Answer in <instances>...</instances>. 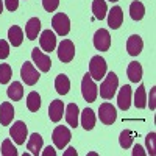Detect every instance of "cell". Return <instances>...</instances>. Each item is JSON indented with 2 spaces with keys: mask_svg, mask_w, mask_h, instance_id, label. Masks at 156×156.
I'll return each instance as SVG.
<instances>
[{
  "mask_svg": "<svg viewBox=\"0 0 156 156\" xmlns=\"http://www.w3.org/2000/svg\"><path fill=\"white\" fill-rule=\"evenodd\" d=\"M117 87H119V78L114 72H109L105 75V80L100 84V97L105 98V100H109L115 95L117 92Z\"/></svg>",
  "mask_w": 156,
  "mask_h": 156,
  "instance_id": "1",
  "label": "cell"
},
{
  "mask_svg": "<svg viewBox=\"0 0 156 156\" xmlns=\"http://www.w3.org/2000/svg\"><path fill=\"white\" fill-rule=\"evenodd\" d=\"M106 72H108L106 61L103 59L100 55L92 56V59H90V62H89V75L92 76V80L94 81H100L101 78H105Z\"/></svg>",
  "mask_w": 156,
  "mask_h": 156,
  "instance_id": "2",
  "label": "cell"
},
{
  "mask_svg": "<svg viewBox=\"0 0 156 156\" xmlns=\"http://www.w3.org/2000/svg\"><path fill=\"white\" fill-rule=\"evenodd\" d=\"M81 94H83V98L87 103H92L97 98L98 89L95 86V81L92 80V76H90L89 73H86L83 76V80H81Z\"/></svg>",
  "mask_w": 156,
  "mask_h": 156,
  "instance_id": "3",
  "label": "cell"
},
{
  "mask_svg": "<svg viewBox=\"0 0 156 156\" xmlns=\"http://www.w3.org/2000/svg\"><path fill=\"white\" fill-rule=\"evenodd\" d=\"M51 139H53L55 147H56L58 150H62L64 147L69 144V140L72 139V134H70V131H69V128H67V126L59 125V126H56V128L53 129Z\"/></svg>",
  "mask_w": 156,
  "mask_h": 156,
  "instance_id": "4",
  "label": "cell"
},
{
  "mask_svg": "<svg viewBox=\"0 0 156 156\" xmlns=\"http://www.w3.org/2000/svg\"><path fill=\"white\" fill-rule=\"evenodd\" d=\"M51 27L59 36H67L70 31V19L64 12H58L51 19Z\"/></svg>",
  "mask_w": 156,
  "mask_h": 156,
  "instance_id": "5",
  "label": "cell"
},
{
  "mask_svg": "<svg viewBox=\"0 0 156 156\" xmlns=\"http://www.w3.org/2000/svg\"><path fill=\"white\" fill-rule=\"evenodd\" d=\"M9 136L12 137V140L16 142L17 145L25 144V139L28 136V128L22 120H17L12 123V126L9 128Z\"/></svg>",
  "mask_w": 156,
  "mask_h": 156,
  "instance_id": "6",
  "label": "cell"
},
{
  "mask_svg": "<svg viewBox=\"0 0 156 156\" xmlns=\"http://www.w3.org/2000/svg\"><path fill=\"white\" fill-rule=\"evenodd\" d=\"M58 58L61 62H70L75 58V45L70 39H64L58 45Z\"/></svg>",
  "mask_w": 156,
  "mask_h": 156,
  "instance_id": "7",
  "label": "cell"
},
{
  "mask_svg": "<svg viewBox=\"0 0 156 156\" xmlns=\"http://www.w3.org/2000/svg\"><path fill=\"white\" fill-rule=\"evenodd\" d=\"M98 117L100 122L105 125H112L117 119V111L111 103H101L98 108Z\"/></svg>",
  "mask_w": 156,
  "mask_h": 156,
  "instance_id": "8",
  "label": "cell"
},
{
  "mask_svg": "<svg viewBox=\"0 0 156 156\" xmlns=\"http://www.w3.org/2000/svg\"><path fill=\"white\" fill-rule=\"evenodd\" d=\"M20 76H22V80L25 84H28V86H33L37 83L39 80V72L34 69V66L31 62H23V66L20 67Z\"/></svg>",
  "mask_w": 156,
  "mask_h": 156,
  "instance_id": "9",
  "label": "cell"
},
{
  "mask_svg": "<svg viewBox=\"0 0 156 156\" xmlns=\"http://www.w3.org/2000/svg\"><path fill=\"white\" fill-rule=\"evenodd\" d=\"M31 58H33V62L37 66V69L41 72H48L50 67H51V59L48 55H45L42 50H39L37 47L33 48L31 51Z\"/></svg>",
  "mask_w": 156,
  "mask_h": 156,
  "instance_id": "10",
  "label": "cell"
},
{
  "mask_svg": "<svg viewBox=\"0 0 156 156\" xmlns=\"http://www.w3.org/2000/svg\"><path fill=\"white\" fill-rule=\"evenodd\" d=\"M94 47L100 51H106L111 47V36L106 28H100L94 34Z\"/></svg>",
  "mask_w": 156,
  "mask_h": 156,
  "instance_id": "11",
  "label": "cell"
},
{
  "mask_svg": "<svg viewBox=\"0 0 156 156\" xmlns=\"http://www.w3.org/2000/svg\"><path fill=\"white\" fill-rule=\"evenodd\" d=\"M39 44H41V48L44 51L51 53V51L55 50V47H56V36H55V33L50 31V30H44L41 33V36H39Z\"/></svg>",
  "mask_w": 156,
  "mask_h": 156,
  "instance_id": "12",
  "label": "cell"
},
{
  "mask_svg": "<svg viewBox=\"0 0 156 156\" xmlns=\"http://www.w3.org/2000/svg\"><path fill=\"white\" fill-rule=\"evenodd\" d=\"M117 105L122 111H126L131 106V86L125 84L123 87H120V92L117 95Z\"/></svg>",
  "mask_w": 156,
  "mask_h": 156,
  "instance_id": "13",
  "label": "cell"
},
{
  "mask_svg": "<svg viewBox=\"0 0 156 156\" xmlns=\"http://www.w3.org/2000/svg\"><path fill=\"white\" fill-rule=\"evenodd\" d=\"M142 48H144V41H142V37L139 34H133L128 37L126 41V50H128V55L131 56H137Z\"/></svg>",
  "mask_w": 156,
  "mask_h": 156,
  "instance_id": "14",
  "label": "cell"
},
{
  "mask_svg": "<svg viewBox=\"0 0 156 156\" xmlns=\"http://www.w3.org/2000/svg\"><path fill=\"white\" fill-rule=\"evenodd\" d=\"M122 22H123L122 8L120 6H112V9L108 12V25H109V28H112V30L120 28Z\"/></svg>",
  "mask_w": 156,
  "mask_h": 156,
  "instance_id": "15",
  "label": "cell"
},
{
  "mask_svg": "<svg viewBox=\"0 0 156 156\" xmlns=\"http://www.w3.org/2000/svg\"><path fill=\"white\" fill-rule=\"evenodd\" d=\"M14 119V108L9 101H3L0 105V125H9Z\"/></svg>",
  "mask_w": 156,
  "mask_h": 156,
  "instance_id": "16",
  "label": "cell"
},
{
  "mask_svg": "<svg viewBox=\"0 0 156 156\" xmlns=\"http://www.w3.org/2000/svg\"><path fill=\"white\" fill-rule=\"evenodd\" d=\"M64 103L61 100H53L48 106V117L51 122H59L62 119V112H64Z\"/></svg>",
  "mask_w": 156,
  "mask_h": 156,
  "instance_id": "17",
  "label": "cell"
},
{
  "mask_svg": "<svg viewBox=\"0 0 156 156\" xmlns=\"http://www.w3.org/2000/svg\"><path fill=\"white\" fill-rule=\"evenodd\" d=\"M39 31H41V20L37 17H31L27 22V25H25V34H27V37L30 41H34L39 34Z\"/></svg>",
  "mask_w": 156,
  "mask_h": 156,
  "instance_id": "18",
  "label": "cell"
},
{
  "mask_svg": "<svg viewBox=\"0 0 156 156\" xmlns=\"http://www.w3.org/2000/svg\"><path fill=\"white\" fill-rule=\"evenodd\" d=\"M64 111H66V120H67V123L72 128H76L78 126V115H80L78 105H76V103H69Z\"/></svg>",
  "mask_w": 156,
  "mask_h": 156,
  "instance_id": "19",
  "label": "cell"
},
{
  "mask_svg": "<svg viewBox=\"0 0 156 156\" xmlns=\"http://www.w3.org/2000/svg\"><path fill=\"white\" fill-rule=\"evenodd\" d=\"M55 87H56V92L59 95L69 94V90H70V80H69V76L64 75V73H59L55 78Z\"/></svg>",
  "mask_w": 156,
  "mask_h": 156,
  "instance_id": "20",
  "label": "cell"
},
{
  "mask_svg": "<svg viewBox=\"0 0 156 156\" xmlns=\"http://www.w3.org/2000/svg\"><path fill=\"white\" fill-rule=\"evenodd\" d=\"M126 73H128V78L131 83H137L142 80V66L137 62V61H131L128 64V69H126Z\"/></svg>",
  "mask_w": 156,
  "mask_h": 156,
  "instance_id": "21",
  "label": "cell"
},
{
  "mask_svg": "<svg viewBox=\"0 0 156 156\" xmlns=\"http://www.w3.org/2000/svg\"><path fill=\"white\" fill-rule=\"evenodd\" d=\"M8 39H9V44L12 47H19L23 41V31L20 27L17 25H12V27L8 30Z\"/></svg>",
  "mask_w": 156,
  "mask_h": 156,
  "instance_id": "22",
  "label": "cell"
},
{
  "mask_svg": "<svg viewBox=\"0 0 156 156\" xmlns=\"http://www.w3.org/2000/svg\"><path fill=\"white\" fill-rule=\"evenodd\" d=\"M42 145H44L42 136H41V134H37V133H34V134H31V137H30V140H28L27 148L30 150V153H31L33 156H37L39 151L42 150Z\"/></svg>",
  "mask_w": 156,
  "mask_h": 156,
  "instance_id": "23",
  "label": "cell"
},
{
  "mask_svg": "<svg viewBox=\"0 0 156 156\" xmlns=\"http://www.w3.org/2000/svg\"><path fill=\"white\" fill-rule=\"evenodd\" d=\"M81 125L86 131H90V129L95 126V114L90 108H86L81 112Z\"/></svg>",
  "mask_w": 156,
  "mask_h": 156,
  "instance_id": "24",
  "label": "cell"
},
{
  "mask_svg": "<svg viewBox=\"0 0 156 156\" xmlns=\"http://www.w3.org/2000/svg\"><path fill=\"white\" fill-rule=\"evenodd\" d=\"M92 12L95 19L103 20L108 14V6H106V0H94L92 2Z\"/></svg>",
  "mask_w": 156,
  "mask_h": 156,
  "instance_id": "25",
  "label": "cell"
},
{
  "mask_svg": "<svg viewBox=\"0 0 156 156\" xmlns=\"http://www.w3.org/2000/svg\"><path fill=\"white\" fill-rule=\"evenodd\" d=\"M6 94H8V97L12 101H17V100H20L23 97V87H22V84L19 81H12L9 84L8 90H6Z\"/></svg>",
  "mask_w": 156,
  "mask_h": 156,
  "instance_id": "26",
  "label": "cell"
},
{
  "mask_svg": "<svg viewBox=\"0 0 156 156\" xmlns=\"http://www.w3.org/2000/svg\"><path fill=\"white\" fill-rule=\"evenodd\" d=\"M129 16H131L133 20H140L142 17L145 16V6L142 2H133L129 5Z\"/></svg>",
  "mask_w": 156,
  "mask_h": 156,
  "instance_id": "27",
  "label": "cell"
},
{
  "mask_svg": "<svg viewBox=\"0 0 156 156\" xmlns=\"http://www.w3.org/2000/svg\"><path fill=\"white\" fill-rule=\"evenodd\" d=\"M134 105L136 108L142 109L147 106V94H145V86L140 84L137 89H136V94H134Z\"/></svg>",
  "mask_w": 156,
  "mask_h": 156,
  "instance_id": "28",
  "label": "cell"
},
{
  "mask_svg": "<svg viewBox=\"0 0 156 156\" xmlns=\"http://www.w3.org/2000/svg\"><path fill=\"white\" fill-rule=\"evenodd\" d=\"M27 108L31 111V112H36L39 111V108H41V95H39L37 92H30L28 97H27Z\"/></svg>",
  "mask_w": 156,
  "mask_h": 156,
  "instance_id": "29",
  "label": "cell"
},
{
  "mask_svg": "<svg viewBox=\"0 0 156 156\" xmlns=\"http://www.w3.org/2000/svg\"><path fill=\"white\" fill-rule=\"evenodd\" d=\"M133 133L129 131V129H123V131L120 133V137H119V144L122 148H129L133 145Z\"/></svg>",
  "mask_w": 156,
  "mask_h": 156,
  "instance_id": "30",
  "label": "cell"
},
{
  "mask_svg": "<svg viewBox=\"0 0 156 156\" xmlns=\"http://www.w3.org/2000/svg\"><path fill=\"white\" fill-rule=\"evenodd\" d=\"M12 76V70L8 64H0V84H8L11 81Z\"/></svg>",
  "mask_w": 156,
  "mask_h": 156,
  "instance_id": "31",
  "label": "cell"
},
{
  "mask_svg": "<svg viewBox=\"0 0 156 156\" xmlns=\"http://www.w3.org/2000/svg\"><path fill=\"white\" fill-rule=\"evenodd\" d=\"M2 154L3 156H17V148L12 145L9 139H5L2 142Z\"/></svg>",
  "mask_w": 156,
  "mask_h": 156,
  "instance_id": "32",
  "label": "cell"
},
{
  "mask_svg": "<svg viewBox=\"0 0 156 156\" xmlns=\"http://www.w3.org/2000/svg\"><path fill=\"white\" fill-rule=\"evenodd\" d=\"M154 140H156V134H154V133L147 134V137H145V144H147V150H148V153H150L151 156L156 154V144H154Z\"/></svg>",
  "mask_w": 156,
  "mask_h": 156,
  "instance_id": "33",
  "label": "cell"
},
{
  "mask_svg": "<svg viewBox=\"0 0 156 156\" xmlns=\"http://www.w3.org/2000/svg\"><path fill=\"white\" fill-rule=\"evenodd\" d=\"M42 6L47 12H53L59 6V0H42Z\"/></svg>",
  "mask_w": 156,
  "mask_h": 156,
  "instance_id": "34",
  "label": "cell"
},
{
  "mask_svg": "<svg viewBox=\"0 0 156 156\" xmlns=\"http://www.w3.org/2000/svg\"><path fill=\"white\" fill-rule=\"evenodd\" d=\"M9 56V44L5 39H0V59H6Z\"/></svg>",
  "mask_w": 156,
  "mask_h": 156,
  "instance_id": "35",
  "label": "cell"
},
{
  "mask_svg": "<svg viewBox=\"0 0 156 156\" xmlns=\"http://www.w3.org/2000/svg\"><path fill=\"white\" fill-rule=\"evenodd\" d=\"M5 6L8 11H16L19 8V0H5Z\"/></svg>",
  "mask_w": 156,
  "mask_h": 156,
  "instance_id": "36",
  "label": "cell"
},
{
  "mask_svg": "<svg viewBox=\"0 0 156 156\" xmlns=\"http://www.w3.org/2000/svg\"><path fill=\"white\" fill-rule=\"evenodd\" d=\"M154 100H156V87H153V89L150 90V109H151V111H154V108H156Z\"/></svg>",
  "mask_w": 156,
  "mask_h": 156,
  "instance_id": "37",
  "label": "cell"
},
{
  "mask_svg": "<svg viewBox=\"0 0 156 156\" xmlns=\"http://www.w3.org/2000/svg\"><path fill=\"white\" fill-rule=\"evenodd\" d=\"M147 153L144 151V148H142L139 144L137 145H134V148H133V156H145Z\"/></svg>",
  "mask_w": 156,
  "mask_h": 156,
  "instance_id": "38",
  "label": "cell"
},
{
  "mask_svg": "<svg viewBox=\"0 0 156 156\" xmlns=\"http://www.w3.org/2000/svg\"><path fill=\"white\" fill-rule=\"evenodd\" d=\"M42 156H56V150L53 148V147H47L45 148V151H42Z\"/></svg>",
  "mask_w": 156,
  "mask_h": 156,
  "instance_id": "39",
  "label": "cell"
},
{
  "mask_svg": "<svg viewBox=\"0 0 156 156\" xmlns=\"http://www.w3.org/2000/svg\"><path fill=\"white\" fill-rule=\"evenodd\" d=\"M78 153H76V150H75V147H69L66 151H64V156H76Z\"/></svg>",
  "mask_w": 156,
  "mask_h": 156,
  "instance_id": "40",
  "label": "cell"
},
{
  "mask_svg": "<svg viewBox=\"0 0 156 156\" xmlns=\"http://www.w3.org/2000/svg\"><path fill=\"white\" fill-rule=\"evenodd\" d=\"M2 11H3V2L0 0V14H2Z\"/></svg>",
  "mask_w": 156,
  "mask_h": 156,
  "instance_id": "41",
  "label": "cell"
},
{
  "mask_svg": "<svg viewBox=\"0 0 156 156\" xmlns=\"http://www.w3.org/2000/svg\"><path fill=\"white\" fill-rule=\"evenodd\" d=\"M109 2H119V0H109Z\"/></svg>",
  "mask_w": 156,
  "mask_h": 156,
  "instance_id": "42",
  "label": "cell"
}]
</instances>
